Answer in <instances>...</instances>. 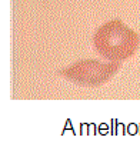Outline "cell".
<instances>
[{
    "mask_svg": "<svg viewBox=\"0 0 140 147\" xmlns=\"http://www.w3.org/2000/svg\"><path fill=\"white\" fill-rule=\"evenodd\" d=\"M93 45L96 51L109 61H122L132 57L140 45L136 32L127 27L122 20H110L100 26L94 33Z\"/></svg>",
    "mask_w": 140,
    "mask_h": 147,
    "instance_id": "1",
    "label": "cell"
},
{
    "mask_svg": "<svg viewBox=\"0 0 140 147\" xmlns=\"http://www.w3.org/2000/svg\"><path fill=\"white\" fill-rule=\"evenodd\" d=\"M122 67V61L100 63L97 60H80L70 67L62 70L59 74L74 84L83 87H99L107 83Z\"/></svg>",
    "mask_w": 140,
    "mask_h": 147,
    "instance_id": "2",
    "label": "cell"
}]
</instances>
